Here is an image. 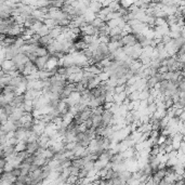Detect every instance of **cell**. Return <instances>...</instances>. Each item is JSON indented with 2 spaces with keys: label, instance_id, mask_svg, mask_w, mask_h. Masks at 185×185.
Listing matches in <instances>:
<instances>
[{
  "label": "cell",
  "instance_id": "obj_1",
  "mask_svg": "<svg viewBox=\"0 0 185 185\" xmlns=\"http://www.w3.org/2000/svg\"><path fill=\"white\" fill-rule=\"evenodd\" d=\"M121 42H122L123 46H134L137 42V40L135 35L133 33H131V34L125 35L122 37V39H121Z\"/></svg>",
  "mask_w": 185,
  "mask_h": 185
},
{
  "label": "cell",
  "instance_id": "obj_2",
  "mask_svg": "<svg viewBox=\"0 0 185 185\" xmlns=\"http://www.w3.org/2000/svg\"><path fill=\"white\" fill-rule=\"evenodd\" d=\"M11 69H16L15 68V64H14L13 60L6 58V60L1 63V70H4V72L7 73L8 70H11Z\"/></svg>",
  "mask_w": 185,
  "mask_h": 185
},
{
  "label": "cell",
  "instance_id": "obj_3",
  "mask_svg": "<svg viewBox=\"0 0 185 185\" xmlns=\"http://www.w3.org/2000/svg\"><path fill=\"white\" fill-rule=\"evenodd\" d=\"M49 56H50V55H48V56H38L37 61L35 62V64H36L37 68L39 69V70H45L46 69V65H47Z\"/></svg>",
  "mask_w": 185,
  "mask_h": 185
},
{
  "label": "cell",
  "instance_id": "obj_4",
  "mask_svg": "<svg viewBox=\"0 0 185 185\" xmlns=\"http://www.w3.org/2000/svg\"><path fill=\"white\" fill-rule=\"evenodd\" d=\"M39 147H40V145H39V142H38V141H36V142H27L26 152H27L29 155H34L35 153L38 151Z\"/></svg>",
  "mask_w": 185,
  "mask_h": 185
},
{
  "label": "cell",
  "instance_id": "obj_5",
  "mask_svg": "<svg viewBox=\"0 0 185 185\" xmlns=\"http://www.w3.org/2000/svg\"><path fill=\"white\" fill-rule=\"evenodd\" d=\"M103 8V4L100 2V1H96V0H91V2H90V6H89V9L92 12H94V13H99L100 11L102 10Z\"/></svg>",
  "mask_w": 185,
  "mask_h": 185
},
{
  "label": "cell",
  "instance_id": "obj_6",
  "mask_svg": "<svg viewBox=\"0 0 185 185\" xmlns=\"http://www.w3.org/2000/svg\"><path fill=\"white\" fill-rule=\"evenodd\" d=\"M35 53H36L38 56H48V55H50L49 54L48 48H47L46 46L45 47H43V46H39Z\"/></svg>",
  "mask_w": 185,
  "mask_h": 185
},
{
  "label": "cell",
  "instance_id": "obj_7",
  "mask_svg": "<svg viewBox=\"0 0 185 185\" xmlns=\"http://www.w3.org/2000/svg\"><path fill=\"white\" fill-rule=\"evenodd\" d=\"M43 24L47 25L50 29H52V28L58 26L56 20H55V18H51V17H49V18H45V20H43Z\"/></svg>",
  "mask_w": 185,
  "mask_h": 185
},
{
  "label": "cell",
  "instance_id": "obj_8",
  "mask_svg": "<svg viewBox=\"0 0 185 185\" xmlns=\"http://www.w3.org/2000/svg\"><path fill=\"white\" fill-rule=\"evenodd\" d=\"M37 34L40 36V37H42V36H47V35H49L50 34V28L47 26V25H42L39 29H38V31H37Z\"/></svg>",
  "mask_w": 185,
  "mask_h": 185
},
{
  "label": "cell",
  "instance_id": "obj_9",
  "mask_svg": "<svg viewBox=\"0 0 185 185\" xmlns=\"http://www.w3.org/2000/svg\"><path fill=\"white\" fill-rule=\"evenodd\" d=\"M26 145H27V143H25V142H18L15 145V152L18 153V152L26 151Z\"/></svg>",
  "mask_w": 185,
  "mask_h": 185
},
{
  "label": "cell",
  "instance_id": "obj_10",
  "mask_svg": "<svg viewBox=\"0 0 185 185\" xmlns=\"http://www.w3.org/2000/svg\"><path fill=\"white\" fill-rule=\"evenodd\" d=\"M130 97L131 101H137V100H140V91H134L133 93H131L130 95H128Z\"/></svg>",
  "mask_w": 185,
  "mask_h": 185
},
{
  "label": "cell",
  "instance_id": "obj_11",
  "mask_svg": "<svg viewBox=\"0 0 185 185\" xmlns=\"http://www.w3.org/2000/svg\"><path fill=\"white\" fill-rule=\"evenodd\" d=\"M99 77H100V79H101V81H107L108 79H110V74L108 73H106V72H102L101 74L99 75Z\"/></svg>",
  "mask_w": 185,
  "mask_h": 185
},
{
  "label": "cell",
  "instance_id": "obj_12",
  "mask_svg": "<svg viewBox=\"0 0 185 185\" xmlns=\"http://www.w3.org/2000/svg\"><path fill=\"white\" fill-rule=\"evenodd\" d=\"M126 87H127V85H117V86L115 87V93L123 92V91L126 90Z\"/></svg>",
  "mask_w": 185,
  "mask_h": 185
},
{
  "label": "cell",
  "instance_id": "obj_13",
  "mask_svg": "<svg viewBox=\"0 0 185 185\" xmlns=\"http://www.w3.org/2000/svg\"><path fill=\"white\" fill-rule=\"evenodd\" d=\"M178 86H179V89L181 90V91H185V77L182 78L181 80L178 82Z\"/></svg>",
  "mask_w": 185,
  "mask_h": 185
},
{
  "label": "cell",
  "instance_id": "obj_14",
  "mask_svg": "<svg viewBox=\"0 0 185 185\" xmlns=\"http://www.w3.org/2000/svg\"><path fill=\"white\" fill-rule=\"evenodd\" d=\"M179 119L181 120V121H184V120H185V112H183V113H182L181 115L179 116Z\"/></svg>",
  "mask_w": 185,
  "mask_h": 185
}]
</instances>
